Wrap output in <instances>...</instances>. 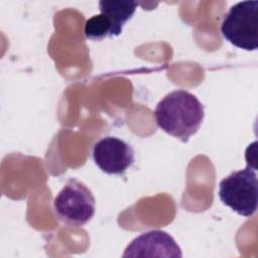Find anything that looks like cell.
Returning <instances> with one entry per match:
<instances>
[{
  "label": "cell",
  "mask_w": 258,
  "mask_h": 258,
  "mask_svg": "<svg viewBox=\"0 0 258 258\" xmlns=\"http://www.w3.org/2000/svg\"><path fill=\"white\" fill-rule=\"evenodd\" d=\"M204 117V105L194 94L182 89L165 95L154 109L157 126L183 143L199 131Z\"/></svg>",
  "instance_id": "1"
},
{
  "label": "cell",
  "mask_w": 258,
  "mask_h": 258,
  "mask_svg": "<svg viewBox=\"0 0 258 258\" xmlns=\"http://www.w3.org/2000/svg\"><path fill=\"white\" fill-rule=\"evenodd\" d=\"M247 163L246 168L233 171L219 183V198L222 203L243 217L253 216L258 204L256 166Z\"/></svg>",
  "instance_id": "2"
},
{
  "label": "cell",
  "mask_w": 258,
  "mask_h": 258,
  "mask_svg": "<svg viewBox=\"0 0 258 258\" xmlns=\"http://www.w3.org/2000/svg\"><path fill=\"white\" fill-rule=\"evenodd\" d=\"M223 37L234 46L254 51L258 48V1H242L231 6L221 24Z\"/></svg>",
  "instance_id": "3"
},
{
  "label": "cell",
  "mask_w": 258,
  "mask_h": 258,
  "mask_svg": "<svg viewBox=\"0 0 258 258\" xmlns=\"http://www.w3.org/2000/svg\"><path fill=\"white\" fill-rule=\"evenodd\" d=\"M53 210L63 224L83 226L94 217L96 200L84 182L71 178L55 196Z\"/></svg>",
  "instance_id": "4"
},
{
  "label": "cell",
  "mask_w": 258,
  "mask_h": 258,
  "mask_svg": "<svg viewBox=\"0 0 258 258\" xmlns=\"http://www.w3.org/2000/svg\"><path fill=\"white\" fill-rule=\"evenodd\" d=\"M138 2L129 0H102L99 2L100 14L93 15L85 23V36L100 41L106 37L121 34L124 25L134 15Z\"/></svg>",
  "instance_id": "5"
},
{
  "label": "cell",
  "mask_w": 258,
  "mask_h": 258,
  "mask_svg": "<svg viewBox=\"0 0 258 258\" xmlns=\"http://www.w3.org/2000/svg\"><path fill=\"white\" fill-rule=\"evenodd\" d=\"M92 154L97 166L107 174H123L135 161L132 147L114 136H106L97 141Z\"/></svg>",
  "instance_id": "6"
},
{
  "label": "cell",
  "mask_w": 258,
  "mask_h": 258,
  "mask_svg": "<svg viewBox=\"0 0 258 258\" xmlns=\"http://www.w3.org/2000/svg\"><path fill=\"white\" fill-rule=\"evenodd\" d=\"M123 257H165L180 258L181 249L175 240L162 230L142 233L125 248Z\"/></svg>",
  "instance_id": "7"
}]
</instances>
